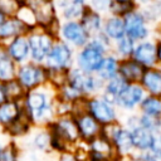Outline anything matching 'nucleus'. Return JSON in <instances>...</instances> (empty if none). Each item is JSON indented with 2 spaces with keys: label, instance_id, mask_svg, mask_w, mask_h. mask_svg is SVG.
<instances>
[{
  "label": "nucleus",
  "instance_id": "nucleus-1",
  "mask_svg": "<svg viewBox=\"0 0 161 161\" xmlns=\"http://www.w3.org/2000/svg\"><path fill=\"white\" fill-rule=\"evenodd\" d=\"M55 99L45 88V84L25 92L21 106L24 113L34 127H47L55 117Z\"/></svg>",
  "mask_w": 161,
  "mask_h": 161
},
{
  "label": "nucleus",
  "instance_id": "nucleus-2",
  "mask_svg": "<svg viewBox=\"0 0 161 161\" xmlns=\"http://www.w3.org/2000/svg\"><path fill=\"white\" fill-rule=\"evenodd\" d=\"M15 79L25 92L42 87L48 83V72L43 64L31 60L19 64L16 67Z\"/></svg>",
  "mask_w": 161,
  "mask_h": 161
},
{
  "label": "nucleus",
  "instance_id": "nucleus-3",
  "mask_svg": "<svg viewBox=\"0 0 161 161\" xmlns=\"http://www.w3.org/2000/svg\"><path fill=\"white\" fill-rule=\"evenodd\" d=\"M25 35H26L28 44H29L30 60L34 63L43 64L55 42L54 36L49 31L39 26L30 29Z\"/></svg>",
  "mask_w": 161,
  "mask_h": 161
},
{
  "label": "nucleus",
  "instance_id": "nucleus-4",
  "mask_svg": "<svg viewBox=\"0 0 161 161\" xmlns=\"http://www.w3.org/2000/svg\"><path fill=\"white\" fill-rule=\"evenodd\" d=\"M49 133L60 141H63L68 147L74 146L80 138L79 132L77 128V123L74 117L70 114L64 116H57L48 126H47Z\"/></svg>",
  "mask_w": 161,
  "mask_h": 161
},
{
  "label": "nucleus",
  "instance_id": "nucleus-5",
  "mask_svg": "<svg viewBox=\"0 0 161 161\" xmlns=\"http://www.w3.org/2000/svg\"><path fill=\"white\" fill-rule=\"evenodd\" d=\"M24 4L31 10L36 26L47 29L55 19V5L53 0H24Z\"/></svg>",
  "mask_w": 161,
  "mask_h": 161
},
{
  "label": "nucleus",
  "instance_id": "nucleus-6",
  "mask_svg": "<svg viewBox=\"0 0 161 161\" xmlns=\"http://www.w3.org/2000/svg\"><path fill=\"white\" fill-rule=\"evenodd\" d=\"M72 59V52L67 43L54 42L50 52L48 53L43 65L47 70H67Z\"/></svg>",
  "mask_w": 161,
  "mask_h": 161
},
{
  "label": "nucleus",
  "instance_id": "nucleus-7",
  "mask_svg": "<svg viewBox=\"0 0 161 161\" xmlns=\"http://www.w3.org/2000/svg\"><path fill=\"white\" fill-rule=\"evenodd\" d=\"M107 127L111 130V132L109 133H103V135L112 142L117 155L122 158H126V157L131 156V153L133 151V146H132L130 130L122 128L121 126H117L114 123L107 125Z\"/></svg>",
  "mask_w": 161,
  "mask_h": 161
},
{
  "label": "nucleus",
  "instance_id": "nucleus-8",
  "mask_svg": "<svg viewBox=\"0 0 161 161\" xmlns=\"http://www.w3.org/2000/svg\"><path fill=\"white\" fill-rule=\"evenodd\" d=\"M87 156L93 161H111L119 157L112 142L103 133L88 142Z\"/></svg>",
  "mask_w": 161,
  "mask_h": 161
},
{
  "label": "nucleus",
  "instance_id": "nucleus-9",
  "mask_svg": "<svg viewBox=\"0 0 161 161\" xmlns=\"http://www.w3.org/2000/svg\"><path fill=\"white\" fill-rule=\"evenodd\" d=\"M5 48L6 54L11 58V60L19 65L25 62L30 60V54H29V44L26 35H19L9 40L8 43L3 44Z\"/></svg>",
  "mask_w": 161,
  "mask_h": 161
},
{
  "label": "nucleus",
  "instance_id": "nucleus-10",
  "mask_svg": "<svg viewBox=\"0 0 161 161\" xmlns=\"http://www.w3.org/2000/svg\"><path fill=\"white\" fill-rule=\"evenodd\" d=\"M103 62L102 57V44L93 42L89 44L78 57V63L80 68L86 72H92L97 70Z\"/></svg>",
  "mask_w": 161,
  "mask_h": 161
},
{
  "label": "nucleus",
  "instance_id": "nucleus-11",
  "mask_svg": "<svg viewBox=\"0 0 161 161\" xmlns=\"http://www.w3.org/2000/svg\"><path fill=\"white\" fill-rule=\"evenodd\" d=\"M88 113L102 126L114 123L116 112L106 101L92 99L88 102Z\"/></svg>",
  "mask_w": 161,
  "mask_h": 161
},
{
  "label": "nucleus",
  "instance_id": "nucleus-12",
  "mask_svg": "<svg viewBox=\"0 0 161 161\" xmlns=\"http://www.w3.org/2000/svg\"><path fill=\"white\" fill-rule=\"evenodd\" d=\"M74 119L80 140L89 142L91 140L102 133V125H99L89 113H82L79 116H75Z\"/></svg>",
  "mask_w": 161,
  "mask_h": 161
},
{
  "label": "nucleus",
  "instance_id": "nucleus-13",
  "mask_svg": "<svg viewBox=\"0 0 161 161\" xmlns=\"http://www.w3.org/2000/svg\"><path fill=\"white\" fill-rule=\"evenodd\" d=\"M29 30L30 29L18 16H6L0 24V44H5L15 36L25 35Z\"/></svg>",
  "mask_w": 161,
  "mask_h": 161
},
{
  "label": "nucleus",
  "instance_id": "nucleus-14",
  "mask_svg": "<svg viewBox=\"0 0 161 161\" xmlns=\"http://www.w3.org/2000/svg\"><path fill=\"white\" fill-rule=\"evenodd\" d=\"M24 113L21 101L8 99L0 104V128L4 130Z\"/></svg>",
  "mask_w": 161,
  "mask_h": 161
},
{
  "label": "nucleus",
  "instance_id": "nucleus-15",
  "mask_svg": "<svg viewBox=\"0 0 161 161\" xmlns=\"http://www.w3.org/2000/svg\"><path fill=\"white\" fill-rule=\"evenodd\" d=\"M59 33H62L67 42H70L74 45H83L87 40V30L82 26V24L73 20L63 24L62 29L59 28Z\"/></svg>",
  "mask_w": 161,
  "mask_h": 161
},
{
  "label": "nucleus",
  "instance_id": "nucleus-16",
  "mask_svg": "<svg viewBox=\"0 0 161 161\" xmlns=\"http://www.w3.org/2000/svg\"><path fill=\"white\" fill-rule=\"evenodd\" d=\"M130 133H131L133 150L138 151L140 153L150 151V148L152 146V141H153V133L152 132H150L148 130H146L138 125V126L131 128Z\"/></svg>",
  "mask_w": 161,
  "mask_h": 161
},
{
  "label": "nucleus",
  "instance_id": "nucleus-17",
  "mask_svg": "<svg viewBox=\"0 0 161 161\" xmlns=\"http://www.w3.org/2000/svg\"><path fill=\"white\" fill-rule=\"evenodd\" d=\"M24 111V109H23ZM33 125H31V122L29 121V118H28V116L25 114V113H23L16 121H14L11 125H9L6 128H4L3 131L9 136V138L10 140H13V141H18V140H20V138H24V137H26L29 133H30V131L33 130Z\"/></svg>",
  "mask_w": 161,
  "mask_h": 161
},
{
  "label": "nucleus",
  "instance_id": "nucleus-18",
  "mask_svg": "<svg viewBox=\"0 0 161 161\" xmlns=\"http://www.w3.org/2000/svg\"><path fill=\"white\" fill-rule=\"evenodd\" d=\"M67 83L70 84L72 87H74L75 89H78L80 93H83V92H92L97 87L94 78H92L89 75H86L84 72L78 70V69H73V70L68 72Z\"/></svg>",
  "mask_w": 161,
  "mask_h": 161
},
{
  "label": "nucleus",
  "instance_id": "nucleus-19",
  "mask_svg": "<svg viewBox=\"0 0 161 161\" xmlns=\"http://www.w3.org/2000/svg\"><path fill=\"white\" fill-rule=\"evenodd\" d=\"M30 137V146L33 150L39 152H49L50 151V133L47 127H33L29 133ZM28 135V136H29Z\"/></svg>",
  "mask_w": 161,
  "mask_h": 161
},
{
  "label": "nucleus",
  "instance_id": "nucleus-20",
  "mask_svg": "<svg viewBox=\"0 0 161 161\" xmlns=\"http://www.w3.org/2000/svg\"><path fill=\"white\" fill-rule=\"evenodd\" d=\"M123 24H125V31L131 38L141 39L147 34V30L143 25V19L140 14H136V13L128 14Z\"/></svg>",
  "mask_w": 161,
  "mask_h": 161
},
{
  "label": "nucleus",
  "instance_id": "nucleus-21",
  "mask_svg": "<svg viewBox=\"0 0 161 161\" xmlns=\"http://www.w3.org/2000/svg\"><path fill=\"white\" fill-rule=\"evenodd\" d=\"M142 97H143V92L140 87L126 86L117 96V101L121 106H123L126 108H132L142 101Z\"/></svg>",
  "mask_w": 161,
  "mask_h": 161
},
{
  "label": "nucleus",
  "instance_id": "nucleus-22",
  "mask_svg": "<svg viewBox=\"0 0 161 161\" xmlns=\"http://www.w3.org/2000/svg\"><path fill=\"white\" fill-rule=\"evenodd\" d=\"M16 64L11 60V58L6 54L5 48L0 44V83H6L15 78Z\"/></svg>",
  "mask_w": 161,
  "mask_h": 161
},
{
  "label": "nucleus",
  "instance_id": "nucleus-23",
  "mask_svg": "<svg viewBox=\"0 0 161 161\" xmlns=\"http://www.w3.org/2000/svg\"><path fill=\"white\" fill-rule=\"evenodd\" d=\"M142 82L146 88L155 96H161V73L157 70H146L142 75Z\"/></svg>",
  "mask_w": 161,
  "mask_h": 161
},
{
  "label": "nucleus",
  "instance_id": "nucleus-24",
  "mask_svg": "<svg viewBox=\"0 0 161 161\" xmlns=\"http://www.w3.org/2000/svg\"><path fill=\"white\" fill-rule=\"evenodd\" d=\"M119 72H121V74L123 75L125 79L131 80V82L140 80L142 78V75H143L142 67L140 64H137L136 62H132V60L123 62L119 65Z\"/></svg>",
  "mask_w": 161,
  "mask_h": 161
},
{
  "label": "nucleus",
  "instance_id": "nucleus-25",
  "mask_svg": "<svg viewBox=\"0 0 161 161\" xmlns=\"http://www.w3.org/2000/svg\"><path fill=\"white\" fill-rule=\"evenodd\" d=\"M135 55H136V59L140 63H142V64H152L155 62L156 50H155L152 44L143 43V44L137 47V49L135 52Z\"/></svg>",
  "mask_w": 161,
  "mask_h": 161
},
{
  "label": "nucleus",
  "instance_id": "nucleus-26",
  "mask_svg": "<svg viewBox=\"0 0 161 161\" xmlns=\"http://www.w3.org/2000/svg\"><path fill=\"white\" fill-rule=\"evenodd\" d=\"M138 122H140V126H142L143 128L148 130L152 133L161 132V117L160 116L143 114L138 118Z\"/></svg>",
  "mask_w": 161,
  "mask_h": 161
},
{
  "label": "nucleus",
  "instance_id": "nucleus-27",
  "mask_svg": "<svg viewBox=\"0 0 161 161\" xmlns=\"http://www.w3.org/2000/svg\"><path fill=\"white\" fill-rule=\"evenodd\" d=\"M0 161H20V148L18 145V141H10L6 147L4 148Z\"/></svg>",
  "mask_w": 161,
  "mask_h": 161
},
{
  "label": "nucleus",
  "instance_id": "nucleus-28",
  "mask_svg": "<svg viewBox=\"0 0 161 161\" xmlns=\"http://www.w3.org/2000/svg\"><path fill=\"white\" fill-rule=\"evenodd\" d=\"M141 108L143 114L148 116H160L161 114V102L155 97H148L141 102Z\"/></svg>",
  "mask_w": 161,
  "mask_h": 161
},
{
  "label": "nucleus",
  "instance_id": "nucleus-29",
  "mask_svg": "<svg viewBox=\"0 0 161 161\" xmlns=\"http://www.w3.org/2000/svg\"><path fill=\"white\" fill-rule=\"evenodd\" d=\"M5 84V89H6V94H8V99H18V101H21L24 94H25V91L23 89V87L18 83V80L14 78Z\"/></svg>",
  "mask_w": 161,
  "mask_h": 161
},
{
  "label": "nucleus",
  "instance_id": "nucleus-30",
  "mask_svg": "<svg viewBox=\"0 0 161 161\" xmlns=\"http://www.w3.org/2000/svg\"><path fill=\"white\" fill-rule=\"evenodd\" d=\"M106 31L112 38H122L125 35V24L121 19H111L106 25Z\"/></svg>",
  "mask_w": 161,
  "mask_h": 161
},
{
  "label": "nucleus",
  "instance_id": "nucleus-31",
  "mask_svg": "<svg viewBox=\"0 0 161 161\" xmlns=\"http://www.w3.org/2000/svg\"><path fill=\"white\" fill-rule=\"evenodd\" d=\"M126 87V83L123 79H119V78H114L112 79L108 86H107V94H106V98L108 102H113L114 99H117V96L119 94V92Z\"/></svg>",
  "mask_w": 161,
  "mask_h": 161
},
{
  "label": "nucleus",
  "instance_id": "nucleus-32",
  "mask_svg": "<svg viewBox=\"0 0 161 161\" xmlns=\"http://www.w3.org/2000/svg\"><path fill=\"white\" fill-rule=\"evenodd\" d=\"M23 4L24 0H0V11L5 16H14Z\"/></svg>",
  "mask_w": 161,
  "mask_h": 161
},
{
  "label": "nucleus",
  "instance_id": "nucleus-33",
  "mask_svg": "<svg viewBox=\"0 0 161 161\" xmlns=\"http://www.w3.org/2000/svg\"><path fill=\"white\" fill-rule=\"evenodd\" d=\"M99 70V74L101 77L106 78V79H111L116 75L117 73V63L113 58H107V59H103L101 67L98 68Z\"/></svg>",
  "mask_w": 161,
  "mask_h": 161
},
{
  "label": "nucleus",
  "instance_id": "nucleus-34",
  "mask_svg": "<svg viewBox=\"0 0 161 161\" xmlns=\"http://www.w3.org/2000/svg\"><path fill=\"white\" fill-rule=\"evenodd\" d=\"M99 16L92 11H84L82 14V26L87 30H97L99 28Z\"/></svg>",
  "mask_w": 161,
  "mask_h": 161
},
{
  "label": "nucleus",
  "instance_id": "nucleus-35",
  "mask_svg": "<svg viewBox=\"0 0 161 161\" xmlns=\"http://www.w3.org/2000/svg\"><path fill=\"white\" fill-rule=\"evenodd\" d=\"M111 9L113 13L116 14H125V13H128L131 11V8H132V4L128 1V0H123V1H114L112 4H109Z\"/></svg>",
  "mask_w": 161,
  "mask_h": 161
},
{
  "label": "nucleus",
  "instance_id": "nucleus-36",
  "mask_svg": "<svg viewBox=\"0 0 161 161\" xmlns=\"http://www.w3.org/2000/svg\"><path fill=\"white\" fill-rule=\"evenodd\" d=\"M150 151L161 161V132L153 133V141Z\"/></svg>",
  "mask_w": 161,
  "mask_h": 161
},
{
  "label": "nucleus",
  "instance_id": "nucleus-37",
  "mask_svg": "<svg viewBox=\"0 0 161 161\" xmlns=\"http://www.w3.org/2000/svg\"><path fill=\"white\" fill-rule=\"evenodd\" d=\"M118 49L122 54H131L132 49H133V44L132 40L130 38H119V43H118Z\"/></svg>",
  "mask_w": 161,
  "mask_h": 161
},
{
  "label": "nucleus",
  "instance_id": "nucleus-38",
  "mask_svg": "<svg viewBox=\"0 0 161 161\" xmlns=\"http://www.w3.org/2000/svg\"><path fill=\"white\" fill-rule=\"evenodd\" d=\"M58 161H78V158L73 151H67V152L59 153Z\"/></svg>",
  "mask_w": 161,
  "mask_h": 161
},
{
  "label": "nucleus",
  "instance_id": "nucleus-39",
  "mask_svg": "<svg viewBox=\"0 0 161 161\" xmlns=\"http://www.w3.org/2000/svg\"><path fill=\"white\" fill-rule=\"evenodd\" d=\"M11 140L9 138V136L4 132V131H0V156H1V153H3V151H4V148L6 147V145L10 142Z\"/></svg>",
  "mask_w": 161,
  "mask_h": 161
},
{
  "label": "nucleus",
  "instance_id": "nucleus-40",
  "mask_svg": "<svg viewBox=\"0 0 161 161\" xmlns=\"http://www.w3.org/2000/svg\"><path fill=\"white\" fill-rule=\"evenodd\" d=\"M5 101H8V94H6L5 84L4 83H0V104H3Z\"/></svg>",
  "mask_w": 161,
  "mask_h": 161
},
{
  "label": "nucleus",
  "instance_id": "nucleus-41",
  "mask_svg": "<svg viewBox=\"0 0 161 161\" xmlns=\"http://www.w3.org/2000/svg\"><path fill=\"white\" fill-rule=\"evenodd\" d=\"M93 4L98 8V9H104L106 6H108L111 4L109 0H93Z\"/></svg>",
  "mask_w": 161,
  "mask_h": 161
},
{
  "label": "nucleus",
  "instance_id": "nucleus-42",
  "mask_svg": "<svg viewBox=\"0 0 161 161\" xmlns=\"http://www.w3.org/2000/svg\"><path fill=\"white\" fill-rule=\"evenodd\" d=\"M125 161H145V160H142L138 155H136V156H128V157H126Z\"/></svg>",
  "mask_w": 161,
  "mask_h": 161
},
{
  "label": "nucleus",
  "instance_id": "nucleus-43",
  "mask_svg": "<svg viewBox=\"0 0 161 161\" xmlns=\"http://www.w3.org/2000/svg\"><path fill=\"white\" fill-rule=\"evenodd\" d=\"M77 158H78V161H93V160H91L87 156V153L86 155H82V156H77Z\"/></svg>",
  "mask_w": 161,
  "mask_h": 161
},
{
  "label": "nucleus",
  "instance_id": "nucleus-44",
  "mask_svg": "<svg viewBox=\"0 0 161 161\" xmlns=\"http://www.w3.org/2000/svg\"><path fill=\"white\" fill-rule=\"evenodd\" d=\"M157 57H158V59L161 60V44H160L158 48H157Z\"/></svg>",
  "mask_w": 161,
  "mask_h": 161
},
{
  "label": "nucleus",
  "instance_id": "nucleus-45",
  "mask_svg": "<svg viewBox=\"0 0 161 161\" xmlns=\"http://www.w3.org/2000/svg\"><path fill=\"white\" fill-rule=\"evenodd\" d=\"M5 18H6V16H5V15H4V14H3L1 11H0V24H1V23H3L4 20H5Z\"/></svg>",
  "mask_w": 161,
  "mask_h": 161
},
{
  "label": "nucleus",
  "instance_id": "nucleus-46",
  "mask_svg": "<svg viewBox=\"0 0 161 161\" xmlns=\"http://www.w3.org/2000/svg\"><path fill=\"white\" fill-rule=\"evenodd\" d=\"M111 161H125V158H122V157H117V158H114V160H111Z\"/></svg>",
  "mask_w": 161,
  "mask_h": 161
},
{
  "label": "nucleus",
  "instance_id": "nucleus-47",
  "mask_svg": "<svg viewBox=\"0 0 161 161\" xmlns=\"http://www.w3.org/2000/svg\"><path fill=\"white\" fill-rule=\"evenodd\" d=\"M118 1H123V0H118Z\"/></svg>",
  "mask_w": 161,
  "mask_h": 161
}]
</instances>
